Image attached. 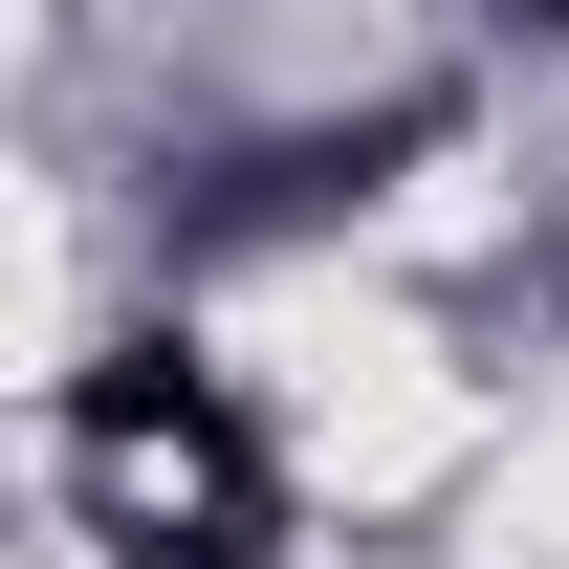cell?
<instances>
[{"label": "cell", "mask_w": 569, "mask_h": 569, "mask_svg": "<svg viewBox=\"0 0 569 569\" xmlns=\"http://www.w3.org/2000/svg\"><path fill=\"white\" fill-rule=\"evenodd\" d=\"M548 22H569V0H548Z\"/></svg>", "instance_id": "7a4b0ae2"}, {"label": "cell", "mask_w": 569, "mask_h": 569, "mask_svg": "<svg viewBox=\"0 0 569 569\" xmlns=\"http://www.w3.org/2000/svg\"><path fill=\"white\" fill-rule=\"evenodd\" d=\"M67 460L110 482L132 569H263V482H241V417H219L198 351H110L67 395Z\"/></svg>", "instance_id": "6da1fadb"}]
</instances>
